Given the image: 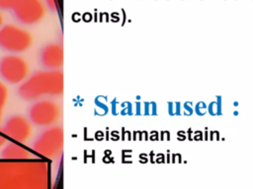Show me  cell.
I'll return each mask as SVG.
<instances>
[{"label":"cell","mask_w":253,"mask_h":189,"mask_svg":"<svg viewBox=\"0 0 253 189\" xmlns=\"http://www.w3.org/2000/svg\"><path fill=\"white\" fill-rule=\"evenodd\" d=\"M64 91V76L61 70L37 71L18 88L19 96L27 101L44 96H60Z\"/></svg>","instance_id":"obj_1"},{"label":"cell","mask_w":253,"mask_h":189,"mask_svg":"<svg viewBox=\"0 0 253 189\" xmlns=\"http://www.w3.org/2000/svg\"><path fill=\"white\" fill-rule=\"evenodd\" d=\"M32 33L24 28L14 24L3 25L0 28V49L11 54H18L28 50L33 44Z\"/></svg>","instance_id":"obj_2"},{"label":"cell","mask_w":253,"mask_h":189,"mask_svg":"<svg viewBox=\"0 0 253 189\" xmlns=\"http://www.w3.org/2000/svg\"><path fill=\"white\" fill-rule=\"evenodd\" d=\"M61 116L60 106L50 99L36 100L29 108V119L39 127L55 125Z\"/></svg>","instance_id":"obj_3"},{"label":"cell","mask_w":253,"mask_h":189,"mask_svg":"<svg viewBox=\"0 0 253 189\" xmlns=\"http://www.w3.org/2000/svg\"><path fill=\"white\" fill-rule=\"evenodd\" d=\"M29 74L27 61L18 54H7L0 58V77L11 85L23 83Z\"/></svg>","instance_id":"obj_4"},{"label":"cell","mask_w":253,"mask_h":189,"mask_svg":"<svg viewBox=\"0 0 253 189\" xmlns=\"http://www.w3.org/2000/svg\"><path fill=\"white\" fill-rule=\"evenodd\" d=\"M60 126H50L42 131L35 140L33 149L42 156L51 158L61 152L64 138Z\"/></svg>","instance_id":"obj_5"},{"label":"cell","mask_w":253,"mask_h":189,"mask_svg":"<svg viewBox=\"0 0 253 189\" xmlns=\"http://www.w3.org/2000/svg\"><path fill=\"white\" fill-rule=\"evenodd\" d=\"M11 11L21 24L36 25L43 18L45 8L42 0H15Z\"/></svg>","instance_id":"obj_6"},{"label":"cell","mask_w":253,"mask_h":189,"mask_svg":"<svg viewBox=\"0 0 253 189\" xmlns=\"http://www.w3.org/2000/svg\"><path fill=\"white\" fill-rule=\"evenodd\" d=\"M32 132V122L30 119L20 114L9 117L2 127V133L5 136L20 143L26 141L31 136Z\"/></svg>","instance_id":"obj_7"},{"label":"cell","mask_w":253,"mask_h":189,"mask_svg":"<svg viewBox=\"0 0 253 189\" xmlns=\"http://www.w3.org/2000/svg\"><path fill=\"white\" fill-rule=\"evenodd\" d=\"M40 61L46 70H60L64 61L63 46L57 42L47 43L40 51Z\"/></svg>","instance_id":"obj_8"},{"label":"cell","mask_w":253,"mask_h":189,"mask_svg":"<svg viewBox=\"0 0 253 189\" xmlns=\"http://www.w3.org/2000/svg\"><path fill=\"white\" fill-rule=\"evenodd\" d=\"M2 157L5 158H27L29 157V152L27 149L17 143H9L5 146L2 151Z\"/></svg>","instance_id":"obj_9"},{"label":"cell","mask_w":253,"mask_h":189,"mask_svg":"<svg viewBox=\"0 0 253 189\" xmlns=\"http://www.w3.org/2000/svg\"><path fill=\"white\" fill-rule=\"evenodd\" d=\"M8 99V89L6 85L0 81V123L3 116V110Z\"/></svg>","instance_id":"obj_10"},{"label":"cell","mask_w":253,"mask_h":189,"mask_svg":"<svg viewBox=\"0 0 253 189\" xmlns=\"http://www.w3.org/2000/svg\"><path fill=\"white\" fill-rule=\"evenodd\" d=\"M207 108H208V105L206 102L204 101H199L196 103L195 105V113L198 115V116H204L208 111H207Z\"/></svg>","instance_id":"obj_11"},{"label":"cell","mask_w":253,"mask_h":189,"mask_svg":"<svg viewBox=\"0 0 253 189\" xmlns=\"http://www.w3.org/2000/svg\"><path fill=\"white\" fill-rule=\"evenodd\" d=\"M207 111L211 115V116H216L217 115V105L216 101H211L207 108Z\"/></svg>","instance_id":"obj_12"},{"label":"cell","mask_w":253,"mask_h":189,"mask_svg":"<svg viewBox=\"0 0 253 189\" xmlns=\"http://www.w3.org/2000/svg\"><path fill=\"white\" fill-rule=\"evenodd\" d=\"M183 107L185 109L184 111V114L187 115V116H190L193 114L194 112V109H193V102L192 101H187L183 104Z\"/></svg>","instance_id":"obj_13"},{"label":"cell","mask_w":253,"mask_h":189,"mask_svg":"<svg viewBox=\"0 0 253 189\" xmlns=\"http://www.w3.org/2000/svg\"><path fill=\"white\" fill-rule=\"evenodd\" d=\"M44 3L46 7H48L51 11H57L58 10V4L56 0H44Z\"/></svg>","instance_id":"obj_14"},{"label":"cell","mask_w":253,"mask_h":189,"mask_svg":"<svg viewBox=\"0 0 253 189\" xmlns=\"http://www.w3.org/2000/svg\"><path fill=\"white\" fill-rule=\"evenodd\" d=\"M15 0H0V9H11Z\"/></svg>","instance_id":"obj_15"},{"label":"cell","mask_w":253,"mask_h":189,"mask_svg":"<svg viewBox=\"0 0 253 189\" xmlns=\"http://www.w3.org/2000/svg\"><path fill=\"white\" fill-rule=\"evenodd\" d=\"M142 114L144 115H151V102H143V107H142Z\"/></svg>","instance_id":"obj_16"},{"label":"cell","mask_w":253,"mask_h":189,"mask_svg":"<svg viewBox=\"0 0 253 189\" xmlns=\"http://www.w3.org/2000/svg\"><path fill=\"white\" fill-rule=\"evenodd\" d=\"M216 105H217V115H221L222 114V108H221V105H222V102H221V96L220 95H216Z\"/></svg>","instance_id":"obj_17"},{"label":"cell","mask_w":253,"mask_h":189,"mask_svg":"<svg viewBox=\"0 0 253 189\" xmlns=\"http://www.w3.org/2000/svg\"><path fill=\"white\" fill-rule=\"evenodd\" d=\"M167 106H168V113L171 116L175 115V102H167Z\"/></svg>","instance_id":"obj_18"},{"label":"cell","mask_w":253,"mask_h":189,"mask_svg":"<svg viewBox=\"0 0 253 189\" xmlns=\"http://www.w3.org/2000/svg\"><path fill=\"white\" fill-rule=\"evenodd\" d=\"M142 107L140 101H135V115H141L142 114Z\"/></svg>","instance_id":"obj_19"},{"label":"cell","mask_w":253,"mask_h":189,"mask_svg":"<svg viewBox=\"0 0 253 189\" xmlns=\"http://www.w3.org/2000/svg\"><path fill=\"white\" fill-rule=\"evenodd\" d=\"M194 140H202L203 139V132L200 131V130H197V131H194V137H193Z\"/></svg>","instance_id":"obj_20"},{"label":"cell","mask_w":253,"mask_h":189,"mask_svg":"<svg viewBox=\"0 0 253 189\" xmlns=\"http://www.w3.org/2000/svg\"><path fill=\"white\" fill-rule=\"evenodd\" d=\"M181 103L180 102H175V115H181Z\"/></svg>","instance_id":"obj_21"},{"label":"cell","mask_w":253,"mask_h":189,"mask_svg":"<svg viewBox=\"0 0 253 189\" xmlns=\"http://www.w3.org/2000/svg\"><path fill=\"white\" fill-rule=\"evenodd\" d=\"M151 115H157V105L154 101H151Z\"/></svg>","instance_id":"obj_22"},{"label":"cell","mask_w":253,"mask_h":189,"mask_svg":"<svg viewBox=\"0 0 253 189\" xmlns=\"http://www.w3.org/2000/svg\"><path fill=\"white\" fill-rule=\"evenodd\" d=\"M177 138L179 139V140H185L186 139V132L185 131H183V130H180V131H178V133H177Z\"/></svg>","instance_id":"obj_23"},{"label":"cell","mask_w":253,"mask_h":189,"mask_svg":"<svg viewBox=\"0 0 253 189\" xmlns=\"http://www.w3.org/2000/svg\"><path fill=\"white\" fill-rule=\"evenodd\" d=\"M165 136H167V140H170V133H169V131H161L160 132V140H164Z\"/></svg>","instance_id":"obj_24"},{"label":"cell","mask_w":253,"mask_h":189,"mask_svg":"<svg viewBox=\"0 0 253 189\" xmlns=\"http://www.w3.org/2000/svg\"><path fill=\"white\" fill-rule=\"evenodd\" d=\"M158 132L157 131H151L150 132V140L154 141V140H158Z\"/></svg>","instance_id":"obj_25"},{"label":"cell","mask_w":253,"mask_h":189,"mask_svg":"<svg viewBox=\"0 0 253 189\" xmlns=\"http://www.w3.org/2000/svg\"><path fill=\"white\" fill-rule=\"evenodd\" d=\"M5 142H6V138H5V136H3L2 134H0V147H1V146H3V145L5 144Z\"/></svg>","instance_id":"obj_26"},{"label":"cell","mask_w":253,"mask_h":189,"mask_svg":"<svg viewBox=\"0 0 253 189\" xmlns=\"http://www.w3.org/2000/svg\"><path fill=\"white\" fill-rule=\"evenodd\" d=\"M122 13H123V24H122V26H124V25H125V23H126V11H125L124 9H122Z\"/></svg>","instance_id":"obj_27"},{"label":"cell","mask_w":253,"mask_h":189,"mask_svg":"<svg viewBox=\"0 0 253 189\" xmlns=\"http://www.w3.org/2000/svg\"><path fill=\"white\" fill-rule=\"evenodd\" d=\"M3 26V15L2 13L0 12V28Z\"/></svg>","instance_id":"obj_28"},{"label":"cell","mask_w":253,"mask_h":189,"mask_svg":"<svg viewBox=\"0 0 253 189\" xmlns=\"http://www.w3.org/2000/svg\"><path fill=\"white\" fill-rule=\"evenodd\" d=\"M233 114H234L235 116H236V115H238V111H236V110H235V111H233Z\"/></svg>","instance_id":"obj_29"},{"label":"cell","mask_w":253,"mask_h":189,"mask_svg":"<svg viewBox=\"0 0 253 189\" xmlns=\"http://www.w3.org/2000/svg\"><path fill=\"white\" fill-rule=\"evenodd\" d=\"M233 105L237 106V105H238V102H237V101H234V102H233Z\"/></svg>","instance_id":"obj_30"},{"label":"cell","mask_w":253,"mask_h":189,"mask_svg":"<svg viewBox=\"0 0 253 189\" xmlns=\"http://www.w3.org/2000/svg\"><path fill=\"white\" fill-rule=\"evenodd\" d=\"M135 98H136V99H138V100H139V99H140V96H139V95H137V96H136V97H135Z\"/></svg>","instance_id":"obj_31"}]
</instances>
